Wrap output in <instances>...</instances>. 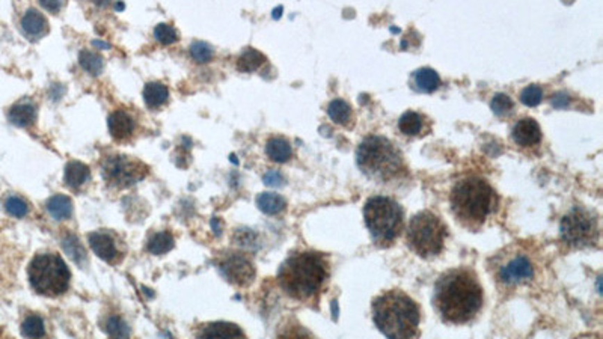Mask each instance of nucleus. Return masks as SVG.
<instances>
[{
	"label": "nucleus",
	"mask_w": 603,
	"mask_h": 339,
	"mask_svg": "<svg viewBox=\"0 0 603 339\" xmlns=\"http://www.w3.org/2000/svg\"><path fill=\"white\" fill-rule=\"evenodd\" d=\"M433 301L443 321L451 324H465L480 312L483 288L474 272L466 269L449 270L438 281Z\"/></svg>",
	"instance_id": "nucleus-1"
},
{
	"label": "nucleus",
	"mask_w": 603,
	"mask_h": 339,
	"mask_svg": "<svg viewBox=\"0 0 603 339\" xmlns=\"http://www.w3.org/2000/svg\"><path fill=\"white\" fill-rule=\"evenodd\" d=\"M372 320L388 339H415L418 336L421 312L403 291L380 294L372 301Z\"/></svg>",
	"instance_id": "nucleus-2"
},
{
	"label": "nucleus",
	"mask_w": 603,
	"mask_h": 339,
	"mask_svg": "<svg viewBox=\"0 0 603 339\" xmlns=\"http://www.w3.org/2000/svg\"><path fill=\"white\" fill-rule=\"evenodd\" d=\"M327 276L329 264L322 254L299 252L281 265L278 281L290 297L309 300L322 291Z\"/></svg>",
	"instance_id": "nucleus-3"
},
{
	"label": "nucleus",
	"mask_w": 603,
	"mask_h": 339,
	"mask_svg": "<svg viewBox=\"0 0 603 339\" xmlns=\"http://www.w3.org/2000/svg\"><path fill=\"white\" fill-rule=\"evenodd\" d=\"M451 208L456 219L469 229H478L496 207L493 187L480 176H466L451 190Z\"/></svg>",
	"instance_id": "nucleus-4"
},
{
	"label": "nucleus",
	"mask_w": 603,
	"mask_h": 339,
	"mask_svg": "<svg viewBox=\"0 0 603 339\" xmlns=\"http://www.w3.org/2000/svg\"><path fill=\"white\" fill-rule=\"evenodd\" d=\"M358 166L371 180L389 183L406 174V165L400 151L383 136H368L356 151Z\"/></svg>",
	"instance_id": "nucleus-5"
},
{
	"label": "nucleus",
	"mask_w": 603,
	"mask_h": 339,
	"mask_svg": "<svg viewBox=\"0 0 603 339\" xmlns=\"http://www.w3.org/2000/svg\"><path fill=\"white\" fill-rule=\"evenodd\" d=\"M363 219L372 240L388 246L395 242L403 229L404 214L400 204L388 196H372L363 207Z\"/></svg>",
	"instance_id": "nucleus-6"
},
{
	"label": "nucleus",
	"mask_w": 603,
	"mask_h": 339,
	"mask_svg": "<svg viewBox=\"0 0 603 339\" xmlns=\"http://www.w3.org/2000/svg\"><path fill=\"white\" fill-rule=\"evenodd\" d=\"M71 273L60 256L55 254L37 255L29 264L32 288L42 296L56 297L69 287Z\"/></svg>",
	"instance_id": "nucleus-7"
},
{
	"label": "nucleus",
	"mask_w": 603,
	"mask_h": 339,
	"mask_svg": "<svg viewBox=\"0 0 603 339\" xmlns=\"http://www.w3.org/2000/svg\"><path fill=\"white\" fill-rule=\"evenodd\" d=\"M447 226L431 211H421L412 217L407 229V245L422 258L436 256L445 245Z\"/></svg>",
	"instance_id": "nucleus-8"
},
{
	"label": "nucleus",
	"mask_w": 603,
	"mask_h": 339,
	"mask_svg": "<svg viewBox=\"0 0 603 339\" xmlns=\"http://www.w3.org/2000/svg\"><path fill=\"white\" fill-rule=\"evenodd\" d=\"M561 238L572 247L594 245L599 238L597 219L588 210L575 207L561 220Z\"/></svg>",
	"instance_id": "nucleus-9"
},
{
	"label": "nucleus",
	"mask_w": 603,
	"mask_h": 339,
	"mask_svg": "<svg viewBox=\"0 0 603 339\" xmlns=\"http://www.w3.org/2000/svg\"><path fill=\"white\" fill-rule=\"evenodd\" d=\"M148 174L144 163L130 157L115 156L109 157L103 165V176L106 181L117 187H129L140 181Z\"/></svg>",
	"instance_id": "nucleus-10"
},
{
	"label": "nucleus",
	"mask_w": 603,
	"mask_h": 339,
	"mask_svg": "<svg viewBox=\"0 0 603 339\" xmlns=\"http://www.w3.org/2000/svg\"><path fill=\"white\" fill-rule=\"evenodd\" d=\"M220 270L225 278L238 287H246L255 278V267L249 258L242 254H231L220 263Z\"/></svg>",
	"instance_id": "nucleus-11"
},
{
	"label": "nucleus",
	"mask_w": 603,
	"mask_h": 339,
	"mask_svg": "<svg viewBox=\"0 0 603 339\" xmlns=\"http://www.w3.org/2000/svg\"><path fill=\"white\" fill-rule=\"evenodd\" d=\"M534 267L527 256L518 255L501 267L499 281L505 285H519L533 279Z\"/></svg>",
	"instance_id": "nucleus-12"
},
{
	"label": "nucleus",
	"mask_w": 603,
	"mask_h": 339,
	"mask_svg": "<svg viewBox=\"0 0 603 339\" xmlns=\"http://www.w3.org/2000/svg\"><path fill=\"white\" fill-rule=\"evenodd\" d=\"M511 136L519 147L528 148L540 144V140H542V130H540V126L536 119L525 118L516 122V126L513 127Z\"/></svg>",
	"instance_id": "nucleus-13"
},
{
	"label": "nucleus",
	"mask_w": 603,
	"mask_h": 339,
	"mask_svg": "<svg viewBox=\"0 0 603 339\" xmlns=\"http://www.w3.org/2000/svg\"><path fill=\"white\" fill-rule=\"evenodd\" d=\"M90 245L95 255H99L101 260L108 263L118 261V249L115 246L113 238L106 233H92L90 235Z\"/></svg>",
	"instance_id": "nucleus-14"
},
{
	"label": "nucleus",
	"mask_w": 603,
	"mask_h": 339,
	"mask_svg": "<svg viewBox=\"0 0 603 339\" xmlns=\"http://www.w3.org/2000/svg\"><path fill=\"white\" fill-rule=\"evenodd\" d=\"M109 130L117 140L127 139L135 130V121L127 112L115 110L109 117Z\"/></svg>",
	"instance_id": "nucleus-15"
},
{
	"label": "nucleus",
	"mask_w": 603,
	"mask_h": 339,
	"mask_svg": "<svg viewBox=\"0 0 603 339\" xmlns=\"http://www.w3.org/2000/svg\"><path fill=\"white\" fill-rule=\"evenodd\" d=\"M202 339H246V335L238 326L219 321L202 330Z\"/></svg>",
	"instance_id": "nucleus-16"
},
{
	"label": "nucleus",
	"mask_w": 603,
	"mask_h": 339,
	"mask_svg": "<svg viewBox=\"0 0 603 339\" xmlns=\"http://www.w3.org/2000/svg\"><path fill=\"white\" fill-rule=\"evenodd\" d=\"M22 28L26 35H29L32 38H40L42 35H46L49 31L47 19L37 10H29L23 15L22 19Z\"/></svg>",
	"instance_id": "nucleus-17"
},
{
	"label": "nucleus",
	"mask_w": 603,
	"mask_h": 339,
	"mask_svg": "<svg viewBox=\"0 0 603 339\" xmlns=\"http://www.w3.org/2000/svg\"><path fill=\"white\" fill-rule=\"evenodd\" d=\"M8 118L17 127H28L37 119V107L28 101L19 103L11 107Z\"/></svg>",
	"instance_id": "nucleus-18"
},
{
	"label": "nucleus",
	"mask_w": 603,
	"mask_h": 339,
	"mask_svg": "<svg viewBox=\"0 0 603 339\" xmlns=\"http://www.w3.org/2000/svg\"><path fill=\"white\" fill-rule=\"evenodd\" d=\"M413 83L421 92H434L440 86V77L431 68H421L413 73Z\"/></svg>",
	"instance_id": "nucleus-19"
},
{
	"label": "nucleus",
	"mask_w": 603,
	"mask_h": 339,
	"mask_svg": "<svg viewBox=\"0 0 603 339\" xmlns=\"http://www.w3.org/2000/svg\"><path fill=\"white\" fill-rule=\"evenodd\" d=\"M47 211L56 220H67L73 214V202L65 195H56L47 201Z\"/></svg>",
	"instance_id": "nucleus-20"
},
{
	"label": "nucleus",
	"mask_w": 603,
	"mask_h": 339,
	"mask_svg": "<svg viewBox=\"0 0 603 339\" xmlns=\"http://www.w3.org/2000/svg\"><path fill=\"white\" fill-rule=\"evenodd\" d=\"M265 153L276 163H286L292 156L290 142L282 138H273L265 145Z\"/></svg>",
	"instance_id": "nucleus-21"
},
{
	"label": "nucleus",
	"mask_w": 603,
	"mask_h": 339,
	"mask_svg": "<svg viewBox=\"0 0 603 339\" xmlns=\"http://www.w3.org/2000/svg\"><path fill=\"white\" fill-rule=\"evenodd\" d=\"M90 178V167L81 162H69L65 167V184L71 189L81 187Z\"/></svg>",
	"instance_id": "nucleus-22"
},
{
	"label": "nucleus",
	"mask_w": 603,
	"mask_h": 339,
	"mask_svg": "<svg viewBox=\"0 0 603 339\" xmlns=\"http://www.w3.org/2000/svg\"><path fill=\"white\" fill-rule=\"evenodd\" d=\"M265 62V56L255 49H246L237 59V69L242 73H252Z\"/></svg>",
	"instance_id": "nucleus-23"
},
{
	"label": "nucleus",
	"mask_w": 603,
	"mask_h": 339,
	"mask_svg": "<svg viewBox=\"0 0 603 339\" xmlns=\"http://www.w3.org/2000/svg\"><path fill=\"white\" fill-rule=\"evenodd\" d=\"M167 97H170V91L163 83H148L144 89V100L151 109L163 106L167 101Z\"/></svg>",
	"instance_id": "nucleus-24"
},
{
	"label": "nucleus",
	"mask_w": 603,
	"mask_h": 339,
	"mask_svg": "<svg viewBox=\"0 0 603 339\" xmlns=\"http://www.w3.org/2000/svg\"><path fill=\"white\" fill-rule=\"evenodd\" d=\"M424 126V118L420 113L413 110H407L402 115V118L398 119V129L406 136H416L420 135Z\"/></svg>",
	"instance_id": "nucleus-25"
},
{
	"label": "nucleus",
	"mask_w": 603,
	"mask_h": 339,
	"mask_svg": "<svg viewBox=\"0 0 603 339\" xmlns=\"http://www.w3.org/2000/svg\"><path fill=\"white\" fill-rule=\"evenodd\" d=\"M256 204H258V208L263 213L270 214V216L283 211L287 207L286 199L276 193H261L258 196V199H256Z\"/></svg>",
	"instance_id": "nucleus-26"
},
{
	"label": "nucleus",
	"mask_w": 603,
	"mask_h": 339,
	"mask_svg": "<svg viewBox=\"0 0 603 339\" xmlns=\"http://www.w3.org/2000/svg\"><path fill=\"white\" fill-rule=\"evenodd\" d=\"M327 113H329L333 122L341 124V126H349V122L352 121V106L347 101L341 100V98H336V100L329 103Z\"/></svg>",
	"instance_id": "nucleus-27"
},
{
	"label": "nucleus",
	"mask_w": 603,
	"mask_h": 339,
	"mask_svg": "<svg viewBox=\"0 0 603 339\" xmlns=\"http://www.w3.org/2000/svg\"><path fill=\"white\" fill-rule=\"evenodd\" d=\"M79 64H81L82 68L88 71L90 74L100 76L104 67V60L99 53L91 50H82L81 55H79Z\"/></svg>",
	"instance_id": "nucleus-28"
},
{
	"label": "nucleus",
	"mask_w": 603,
	"mask_h": 339,
	"mask_svg": "<svg viewBox=\"0 0 603 339\" xmlns=\"http://www.w3.org/2000/svg\"><path fill=\"white\" fill-rule=\"evenodd\" d=\"M62 246H64V251L68 254V256L76 264H79V265L86 264V252H85V249L82 247V245L79 243V240L76 235H73V234L65 235L64 240H62Z\"/></svg>",
	"instance_id": "nucleus-29"
},
{
	"label": "nucleus",
	"mask_w": 603,
	"mask_h": 339,
	"mask_svg": "<svg viewBox=\"0 0 603 339\" xmlns=\"http://www.w3.org/2000/svg\"><path fill=\"white\" fill-rule=\"evenodd\" d=\"M22 333L28 339H41L46 335V329H44V321L38 315H29L23 321L22 324Z\"/></svg>",
	"instance_id": "nucleus-30"
},
{
	"label": "nucleus",
	"mask_w": 603,
	"mask_h": 339,
	"mask_svg": "<svg viewBox=\"0 0 603 339\" xmlns=\"http://www.w3.org/2000/svg\"><path fill=\"white\" fill-rule=\"evenodd\" d=\"M174 247V238L170 233H158L151 237L148 251L154 255H163Z\"/></svg>",
	"instance_id": "nucleus-31"
},
{
	"label": "nucleus",
	"mask_w": 603,
	"mask_h": 339,
	"mask_svg": "<svg viewBox=\"0 0 603 339\" xmlns=\"http://www.w3.org/2000/svg\"><path fill=\"white\" fill-rule=\"evenodd\" d=\"M104 329L112 339H127L130 333L127 323L119 317H110L108 321H106Z\"/></svg>",
	"instance_id": "nucleus-32"
},
{
	"label": "nucleus",
	"mask_w": 603,
	"mask_h": 339,
	"mask_svg": "<svg viewBox=\"0 0 603 339\" xmlns=\"http://www.w3.org/2000/svg\"><path fill=\"white\" fill-rule=\"evenodd\" d=\"M154 37L158 42H162V44H165V46H167V44H172L175 41H179V32H176L172 26L166 24V23H160V24L156 26Z\"/></svg>",
	"instance_id": "nucleus-33"
},
{
	"label": "nucleus",
	"mask_w": 603,
	"mask_h": 339,
	"mask_svg": "<svg viewBox=\"0 0 603 339\" xmlns=\"http://www.w3.org/2000/svg\"><path fill=\"white\" fill-rule=\"evenodd\" d=\"M190 56L199 64H207L213 58V49L207 42L197 41L190 46Z\"/></svg>",
	"instance_id": "nucleus-34"
},
{
	"label": "nucleus",
	"mask_w": 603,
	"mask_h": 339,
	"mask_svg": "<svg viewBox=\"0 0 603 339\" xmlns=\"http://www.w3.org/2000/svg\"><path fill=\"white\" fill-rule=\"evenodd\" d=\"M492 110L498 117H505L513 110V100L507 94H496L490 103Z\"/></svg>",
	"instance_id": "nucleus-35"
},
{
	"label": "nucleus",
	"mask_w": 603,
	"mask_h": 339,
	"mask_svg": "<svg viewBox=\"0 0 603 339\" xmlns=\"http://www.w3.org/2000/svg\"><path fill=\"white\" fill-rule=\"evenodd\" d=\"M542 98H543V91L542 88L537 85L527 86L520 92V101L528 107H536L537 104H540V101H542Z\"/></svg>",
	"instance_id": "nucleus-36"
},
{
	"label": "nucleus",
	"mask_w": 603,
	"mask_h": 339,
	"mask_svg": "<svg viewBox=\"0 0 603 339\" xmlns=\"http://www.w3.org/2000/svg\"><path fill=\"white\" fill-rule=\"evenodd\" d=\"M276 339H314L308 330L300 324H288L281 330Z\"/></svg>",
	"instance_id": "nucleus-37"
},
{
	"label": "nucleus",
	"mask_w": 603,
	"mask_h": 339,
	"mask_svg": "<svg viewBox=\"0 0 603 339\" xmlns=\"http://www.w3.org/2000/svg\"><path fill=\"white\" fill-rule=\"evenodd\" d=\"M5 210L14 217H24L29 211V207L23 199L17 198V196H11V198L5 201Z\"/></svg>",
	"instance_id": "nucleus-38"
},
{
	"label": "nucleus",
	"mask_w": 603,
	"mask_h": 339,
	"mask_svg": "<svg viewBox=\"0 0 603 339\" xmlns=\"http://www.w3.org/2000/svg\"><path fill=\"white\" fill-rule=\"evenodd\" d=\"M283 181L286 180H283L282 174L278 171H269L267 174L264 175V183L267 185H272V187H281L283 184Z\"/></svg>",
	"instance_id": "nucleus-39"
},
{
	"label": "nucleus",
	"mask_w": 603,
	"mask_h": 339,
	"mask_svg": "<svg viewBox=\"0 0 603 339\" xmlns=\"http://www.w3.org/2000/svg\"><path fill=\"white\" fill-rule=\"evenodd\" d=\"M570 104V97L564 92H558L552 97V106L555 109H567Z\"/></svg>",
	"instance_id": "nucleus-40"
},
{
	"label": "nucleus",
	"mask_w": 603,
	"mask_h": 339,
	"mask_svg": "<svg viewBox=\"0 0 603 339\" xmlns=\"http://www.w3.org/2000/svg\"><path fill=\"white\" fill-rule=\"evenodd\" d=\"M41 5L44 8H46V10L51 11V13H56V11L60 10L62 2H53V0H44V2H41Z\"/></svg>",
	"instance_id": "nucleus-41"
},
{
	"label": "nucleus",
	"mask_w": 603,
	"mask_h": 339,
	"mask_svg": "<svg viewBox=\"0 0 603 339\" xmlns=\"http://www.w3.org/2000/svg\"><path fill=\"white\" fill-rule=\"evenodd\" d=\"M92 46L94 47H100V49H110V44H108V42H103V41H92Z\"/></svg>",
	"instance_id": "nucleus-42"
},
{
	"label": "nucleus",
	"mask_w": 603,
	"mask_h": 339,
	"mask_svg": "<svg viewBox=\"0 0 603 339\" xmlns=\"http://www.w3.org/2000/svg\"><path fill=\"white\" fill-rule=\"evenodd\" d=\"M211 226H213V229H215L216 235H220V226H219V220L217 219H213L211 220Z\"/></svg>",
	"instance_id": "nucleus-43"
},
{
	"label": "nucleus",
	"mask_w": 603,
	"mask_h": 339,
	"mask_svg": "<svg viewBox=\"0 0 603 339\" xmlns=\"http://www.w3.org/2000/svg\"><path fill=\"white\" fill-rule=\"evenodd\" d=\"M281 11H282V6H279V8H278V10H276V11H274V15H273V17H274V19H279V17H281Z\"/></svg>",
	"instance_id": "nucleus-44"
},
{
	"label": "nucleus",
	"mask_w": 603,
	"mask_h": 339,
	"mask_svg": "<svg viewBox=\"0 0 603 339\" xmlns=\"http://www.w3.org/2000/svg\"><path fill=\"white\" fill-rule=\"evenodd\" d=\"M117 10H119V11H121V10H124V5H122V3H119V5L117 6Z\"/></svg>",
	"instance_id": "nucleus-45"
}]
</instances>
